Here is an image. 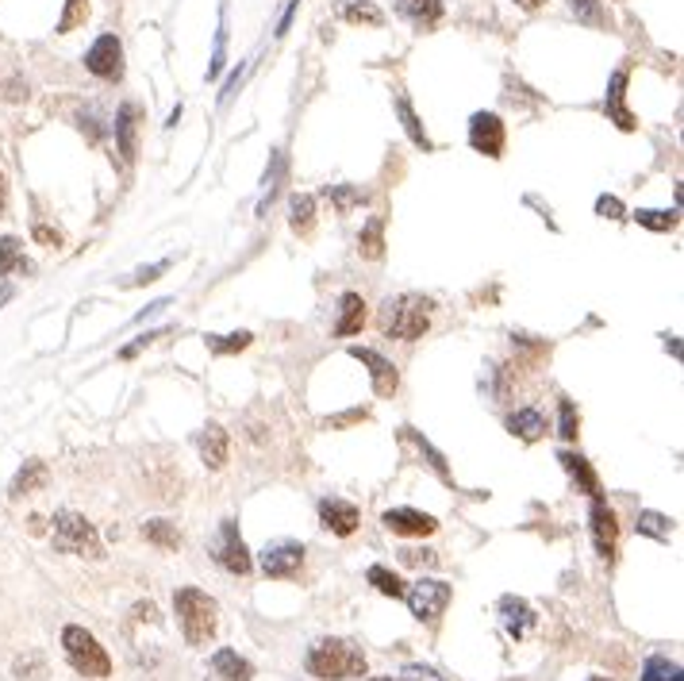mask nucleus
I'll return each mask as SVG.
<instances>
[{"mask_svg": "<svg viewBox=\"0 0 684 681\" xmlns=\"http://www.w3.org/2000/svg\"><path fill=\"white\" fill-rule=\"evenodd\" d=\"M431 297H420V293H404V297H392L385 300L381 308V331L389 339H423V331L431 328Z\"/></svg>", "mask_w": 684, "mask_h": 681, "instance_id": "obj_1", "label": "nucleus"}, {"mask_svg": "<svg viewBox=\"0 0 684 681\" xmlns=\"http://www.w3.org/2000/svg\"><path fill=\"white\" fill-rule=\"evenodd\" d=\"M308 674L323 681H346V677H362L366 674V654L346 639H319L304 658Z\"/></svg>", "mask_w": 684, "mask_h": 681, "instance_id": "obj_2", "label": "nucleus"}, {"mask_svg": "<svg viewBox=\"0 0 684 681\" xmlns=\"http://www.w3.org/2000/svg\"><path fill=\"white\" fill-rule=\"evenodd\" d=\"M173 608H177L181 631H185V639H189L193 646H204L216 635V628H219V605L204 593V589H193V585L177 589Z\"/></svg>", "mask_w": 684, "mask_h": 681, "instance_id": "obj_3", "label": "nucleus"}, {"mask_svg": "<svg viewBox=\"0 0 684 681\" xmlns=\"http://www.w3.org/2000/svg\"><path fill=\"white\" fill-rule=\"evenodd\" d=\"M62 651H66L69 666H74L81 677H108L112 674L108 651L97 643V635L85 631V628H77V623H69V628L62 631Z\"/></svg>", "mask_w": 684, "mask_h": 681, "instance_id": "obj_4", "label": "nucleus"}, {"mask_svg": "<svg viewBox=\"0 0 684 681\" xmlns=\"http://www.w3.org/2000/svg\"><path fill=\"white\" fill-rule=\"evenodd\" d=\"M54 547L62 554H81V558H100L104 554L100 539H97V527H92L85 516L69 512V508L54 516Z\"/></svg>", "mask_w": 684, "mask_h": 681, "instance_id": "obj_5", "label": "nucleus"}, {"mask_svg": "<svg viewBox=\"0 0 684 681\" xmlns=\"http://www.w3.org/2000/svg\"><path fill=\"white\" fill-rule=\"evenodd\" d=\"M450 585L446 582H438V577H420L412 589H404V600H408V608H412V616L415 620H423V623H435L438 616L446 612L450 605Z\"/></svg>", "mask_w": 684, "mask_h": 681, "instance_id": "obj_6", "label": "nucleus"}, {"mask_svg": "<svg viewBox=\"0 0 684 681\" xmlns=\"http://www.w3.org/2000/svg\"><path fill=\"white\" fill-rule=\"evenodd\" d=\"M216 562L224 566L227 574H250V550L247 542H242L235 519H224V527H219V539H216Z\"/></svg>", "mask_w": 684, "mask_h": 681, "instance_id": "obj_7", "label": "nucleus"}, {"mask_svg": "<svg viewBox=\"0 0 684 681\" xmlns=\"http://www.w3.org/2000/svg\"><path fill=\"white\" fill-rule=\"evenodd\" d=\"M85 69L89 74H97L104 81H115L123 74V46L115 35H100L97 43L89 46V54H85Z\"/></svg>", "mask_w": 684, "mask_h": 681, "instance_id": "obj_8", "label": "nucleus"}, {"mask_svg": "<svg viewBox=\"0 0 684 681\" xmlns=\"http://www.w3.org/2000/svg\"><path fill=\"white\" fill-rule=\"evenodd\" d=\"M469 143L473 150H481V154H489V158H500V150H504V123H500V115H492V112H477L469 120Z\"/></svg>", "mask_w": 684, "mask_h": 681, "instance_id": "obj_9", "label": "nucleus"}, {"mask_svg": "<svg viewBox=\"0 0 684 681\" xmlns=\"http://www.w3.org/2000/svg\"><path fill=\"white\" fill-rule=\"evenodd\" d=\"M304 566V547L300 542H273L262 554V570L265 577H293Z\"/></svg>", "mask_w": 684, "mask_h": 681, "instance_id": "obj_10", "label": "nucleus"}, {"mask_svg": "<svg viewBox=\"0 0 684 681\" xmlns=\"http://www.w3.org/2000/svg\"><path fill=\"white\" fill-rule=\"evenodd\" d=\"M350 354L358 358V362H366L369 366V377H373V389H377V397H392L397 392V366L389 362V358H381L377 351H369V346H350Z\"/></svg>", "mask_w": 684, "mask_h": 681, "instance_id": "obj_11", "label": "nucleus"}, {"mask_svg": "<svg viewBox=\"0 0 684 681\" xmlns=\"http://www.w3.org/2000/svg\"><path fill=\"white\" fill-rule=\"evenodd\" d=\"M319 519L327 531H334V535H354L358 524H362L358 508L350 501H339V496H327V501L319 504Z\"/></svg>", "mask_w": 684, "mask_h": 681, "instance_id": "obj_12", "label": "nucleus"}, {"mask_svg": "<svg viewBox=\"0 0 684 681\" xmlns=\"http://www.w3.org/2000/svg\"><path fill=\"white\" fill-rule=\"evenodd\" d=\"M385 527L392 531V535H431L438 524H435V516L420 512V508H389Z\"/></svg>", "mask_w": 684, "mask_h": 681, "instance_id": "obj_13", "label": "nucleus"}, {"mask_svg": "<svg viewBox=\"0 0 684 681\" xmlns=\"http://www.w3.org/2000/svg\"><path fill=\"white\" fill-rule=\"evenodd\" d=\"M588 519H593V539H596V550L604 554V558H611L616 554V539H619V524H616V512L600 501H593V512H588Z\"/></svg>", "mask_w": 684, "mask_h": 681, "instance_id": "obj_14", "label": "nucleus"}, {"mask_svg": "<svg viewBox=\"0 0 684 681\" xmlns=\"http://www.w3.org/2000/svg\"><path fill=\"white\" fill-rule=\"evenodd\" d=\"M196 447H200V458H204V466H212V470H224L227 466V455H231V443H227V432L219 424H208L200 439H196Z\"/></svg>", "mask_w": 684, "mask_h": 681, "instance_id": "obj_15", "label": "nucleus"}, {"mask_svg": "<svg viewBox=\"0 0 684 681\" xmlns=\"http://www.w3.org/2000/svg\"><path fill=\"white\" fill-rule=\"evenodd\" d=\"M500 616H504L507 635H515V639H523V635L535 628V612H531V605H527V600H519V597H504L500 600Z\"/></svg>", "mask_w": 684, "mask_h": 681, "instance_id": "obj_16", "label": "nucleus"}, {"mask_svg": "<svg viewBox=\"0 0 684 681\" xmlns=\"http://www.w3.org/2000/svg\"><path fill=\"white\" fill-rule=\"evenodd\" d=\"M623 89H627V74H619L611 77V85H608V100H604V108L608 115L616 120V127H623V131H634V115L627 112V104H623Z\"/></svg>", "mask_w": 684, "mask_h": 681, "instance_id": "obj_17", "label": "nucleus"}, {"mask_svg": "<svg viewBox=\"0 0 684 681\" xmlns=\"http://www.w3.org/2000/svg\"><path fill=\"white\" fill-rule=\"evenodd\" d=\"M135 104H123L120 115H115V139H120V154L123 162H135L138 154V143H135V131H138V123H135Z\"/></svg>", "mask_w": 684, "mask_h": 681, "instance_id": "obj_18", "label": "nucleus"}, {"mask_svg": "<svg viewBox=\"0 0 684 681\" xmlns=\"http://www.w3.org/2000/svg\"><path fill=\"white\" fill-rule=\"evenodd\" d=\"M339 323H334V335H358L362 331V323H366V305H362V297L358 293H342L339 300Z\"/></svg>", "mask_w": 684, "mask_h": 681, "instance_id": "obj_19", "label": "nucleus"}, {"mask_svg": "<svg viewBox=\"0 0 684 681\" xmlns=\"http://www.w3.org/2000/svg\"><path fill=\"white\" fill-rule=\"evenodd\" d=\"M397 12L404 20H412L415 28H431L443 16V0H397Z\"/></svg>", "mask_w": 684, "mask_h": 681, "instance_id": "obj_20", "label": "nucleus"}, {"mask_svg": "<svg viewBox=\"0 0 684 681\" xmlns=\"http://www.w3.org/2000/svg\"><path fill=\"white\" fill-rule=\"evenodd\" d=\"M558 462H562L565 470H570V478H573V481H581V489H585V493H588V496H593V501H596V496H600V481H596L593 466H588V462H585L581 455H573V450H562V455H558Z\"/></svg>", "mask_w": 684, "mask_h": 681, "instance_id": "obj_21", "label": "nucleus"}, {"mask_svg": "<svg viewBox=\"0 0 684 681\" xmlns=\"http://www.w3.org/2000/svg\"><path fill=\"white\" fill-rule=\"evenodd\" d=\"M46 485V462H39V458H31V462H23V470L16 473V481H12V496H28V493H35V489H43Z\"/></svg>", "mask_w": 684, "mask_h": 681, "instance_id": "obj_22", "label": "nucleus"}, {"mask_svg": "<svg viewBox=\"0 0 684 681\" xmlns=\"http://www.w3.org/2000/svg\"><path fill=\"white\" fill-rule=\"evenodd\" d=\"M212 669L224 681H250V674H254V666L247 662V658H239L235 651H216Z\"/></svg>", "mask_w": 684, "mask_h": 681, "instance_id": "obj_23", "label": "nucleus"}, {"mask_svg": "<svg viewBox=\"0 0 684 681\" xmlns=\"http://www.w3.org/2000/svg\"><path fill=\"white\" fill-rule=\"evenodd\" d=\"M507 427H512V435L527 439V443H535V439L546 432V420H542V412H539V408H519L512 420H507Z\"/></svg>", "mask_w": 684, "mask_h": 681, "instance_id": "obj_24", "label": "nucleus"}, {"mask_svg": "<svg viewBox=\"0 0 684 681\" xmlns=\"http://www.w3.org/2000/svg\"><path fill=\"white\" fill-rule=\"evenodd\" d=\"M288 212H293V231L296 235H308L311 224H316V196H308V193H296L293 196V204H288Z\"/></svg>", "mask_w": 684, "mask_h": 681, "instance_id": "obj_25", "label": "nucleus"}, {"mask_svg": "<svg viewBox=\"0 0 684 681\" xmlns=\"http://www.w3.org/2000/svg\"><path fill=\"white\" fill-rule=\"evenodd\" d=\"M31 270V262L23 258V250H20V239H0V273H28Z\"/></svg>", "mask_w": 684, "mask_h": 681, "instance_id": "obj_26", "label": "nucleus"}, {"mask_svg": "<svg viewBox=\"0 0 684 681\" xmlns=\"http://www.w3.org/2000/svg\"><path fill=\"white\" fill-rule=\"evenodd\" d=\"M642 681H680V666L669 662L665 654H654V658H646V666H642Z\"/></svg>", "mask_w": 684, "mask_h": 681, "instance_id": "obj_27", "label": "nucleus"}, {"mask_svg": "<svg viewBox=\"0 0 684 681\" xmlns=\"http://www.w3.org/2000/svg\"><path fill=\"white\" fill-rule=\"evenodd\" d=\"M397 112H400V120H404V131H408V139H412V143H415V146H423V150H427V146H431V139H427V131H423V123H420V120H415V112H412V104H408V100H404V97L397 100Z\"/></svg>", "mask_w": 684, "mask_h": 681, "instance_id": "obj_28", "label": "nucleus"}, {"mask_svg": "<svg viewBox=\"0 0 684 681\" xmlns=\"http://www.w3.org/2000/svg\"><path fill=\"white\" fill-rule=\"evenodd\" d=\"M369 585H377V593L385 597H404V582L385 566H369Z\"/></svg>", "mask_w": 684, "mask_h": 681, "instance_id": "obj_29", "label": "nucleus"}, {"mask_svg": "<svg viewBox=\"0 0 684 681\" xmlns=\"http://www.w3.org/2000/svg\"><path fill=\"white\" fill-rule=\"evenodd\" d=\"M358 250L366 254V258H381L385 254V239H381V219H369L362 239H358Z\"/></svg>", "mask_w": 684, "mask_h": 681, "instance_id": "obj_30", "label": "nucleus"}, {"mask_svg": "<svg viewBox=\"0 0 684 681\" xmlns=\"http://www.w3.org/2000/svg\"><path fill=\"white\" fill-rule=\"evenodd\" d=\"M208 346L216 354H235V351H247L250 346V331H235V335H208Z\"/></svg>", "mask_w": 684, "mask_h": 681, "instance_id": "obj_31", "label": "nucleus"}, {"mask_svg": "<svg viewBox=\"0 0 684 681\" xmlns=\"http://www.w3.org/2000/svg\"><path fill=\"white\" fill-rule=\"evenodd\" d=\"M404 439H412V443H415V447H420V450H423V455H427V466H431V470L438 473V478H446V481H450V470H446V462H443V455H438V450H435L431 443H427V439H423V435H415V432H412V427H404Z\"/></svg>", "mask_w": 684, "mask_h": 681, "instance_id": "obj_32", "label": "nucleus"}, {"mask_svg": "<svg viewBox=\"0 0 684 681\" xmlns=\"http://www.w3.org/2000/svg\"><path fill=\"white\" fill-rule=\"evenodd\" d=\"M143 535H146L150 542H158V547H169V550L181 542V535L166 524V519H150V524H143Z\"/></svg>", "mask_w": 684, "mask_h": 681, "instance_id": "obj_33", "label": "nucleus"}, {"mask_svg": "<svg viewBox=\"0 0 684 681\" xmlns=\"http://www.w3.org/2000/svg\"><path fill=\"white\" fill-rule=\"evenodd\" d=\"M634 219H639L642 227H650V231H673L677 227V212H654V208H639Z\"/></svg>", "mask_w": 684, "mask_h": 681, "instance_id": "obj_34", "label": "nucleus"}, {"mask_svg": "<svg viewBox=\"0 0 684 681\" xmlns=\"http://www.w3.org/2000/svg\"><path fill=\"white\" fill-rule=\"evenodd\" d=\"M89 16V0H66V12H62V20H58V31H74L77 23H85Z\"/></svg>", "mask_w": 684, "mask_h": 681, "instance_id": "obj_35", "label": "nucleus"}, {"mask_svg": "<svg viewBox=\"0 0 684 681\" xmlns=\"http://www.w3.org/2000/svg\"><path fill=\"white\" fill-rule=\"evenodd\" d=\"M342 20H350V23H369V28H381V20H385V16H381L373 4H366V0H362V4H346V8H342Z\"/></svg>", "mask_w": 684, "mask_h": 681, "instance_id": "obj_36", "label": "nucleus"}, {"mask_svg": "<svg viewBox=\"0 0 684 681\" xmlns=\"http://www.w3.org/2000/svg\"><path fill=\"white\" fill-rule=\"evenodd\" d=\"M570 8H573V16L588 23V28H600L604 23V12H600V0H570Z\"/></svg>", "mask_w": 684, "mask_h": 681, "instance_id": "obj_37", "label": "nucleus"}, {"mask_svg": "<svg viewBox=\"0 0 684 681\" xmlns=\"http://www.w3.org/2000/svg\"><path fill=\"white\" fill-rule=\"evenodd\" d=\"M639 531L654 539H669V519L662 512H639Z\"/></svg>", "mask_w": 684, "mask_h": 681, "instance_id": "obj_38", "label": "nucleus"}, {"mask_svg": "<svg viewBox=\"0 0 684 681\" xmlns=\"http://www.w3.org/2000/svg\"><path fill=\"white\" fill-rule=\"evenodd\" d=\"M577 408H573V400H562L558 404V435L562 439H577Z\"/></svg>", "mask_w": 684, "mask_h": 681, "instance_id": "obj_39", "label": "nucleus"}, {"mask_svg": "<svg viewBox=\"0 0 684 681\" xmlns=\"http://www.w3.org/2000/svg\"><path fill=\"white\" fill-rule=\"evenodd\" d=\"M596 212L608 216V219H623V201L619 196H600L596 201Z\"/></svg>", "mask_w": 684, "mask_h": 681, "instance_id": "obj_40", "label": "nucleus"}, {"mask_svg": "<svg viewBox=\"0 0 684 681\" xmlns=\"http://www.w3.org/2000/svg\"><path fill=\"white\" fill-rule=\"evenodd\" d=\"M331 196H334V204H339L342 212H346V208H350L354 201H358V204L366 201V196H362V193H354V189H331Z\"/></svg>", "mask_w": 684, "mask_h": 681, "instance_id": "obj_41", "label": "nucleus"}, {"mask_svg": "<svg viewBox=\"0 0 684 681\" xmlns=\"http://www.w3.org/2000/svg\"><path fill=\"white\" fill-rule=\"evenodd\" d=\"M166 265H169V262H158V265H150V270H138V273H135V277H131V281H127V285H143V281H154L158 273H166Z\"/></svg>", "mask_w": 684, "mask_h": 681, "instance_id": "obj_42", "label": "nucleus"}, {"mask_svg": "<svg viewBox=\"0 0 684 681\" xmlns=\"http://www.w3.org/2000/svg\"><path fill=\"white\" fill-rule=\"evenodd\" d=\"M35 239L46 242V247H58V242H62V235H58L54 227H46V224H35Z\"/></svg>", "mask_w": 684, "mask_h": 681, "instance_id": "obj_43", "label": "nucleus"}, {"mask_svg": "<svg viewBox=\"0 0 684 681\" xmlns=\"http://www.w3.org/2000/svg\"><path fill=\"white\" fill-rule=\"evenodd\" d=\"M400 558H404V562H412V566H420V562L431 566V562H438V558H435V550H404Z\"/></svg>", "mask_w": 684, "mask_h": 681, "instance_id": "obj_44", "label": "nucleus"}, {"mask_svg": "<svg viewBox=\"0 0 684 681\" xmlns=\"http://www.w3.org/2000/svg\"><path fill=\"white\" fill-rule=\"evenodd\" d=\"M515 4H519V8H527V12H535V8L546 4V0H515Z\"/></svg>", "mask_w": 684, "mask_h": 681, "instance_id": "obj_45", "label": "nucleus"}, {"mask_svg": "<svg viewBox=\"0 0 684 681\" xmlns=\"http://www.w3.org/2000/svg\"><path fill=\"white\" fill-rule=\"evenodd\" d=\"M8 204V185H4V173H0V208Z\"/></svg>", "mask_w": 684, "mask_h": 681, "instance_id": "obj_46", "label": "nucleus"}, {"mask_svg": "<svg viewBox=\"0 0 684 681\" xmlns=\"http://www.w3.org/2000/svg\"><path fill=\"white\" fill-rule=\"evenodd\" d=\"M377 681H400V677H377Z\"/></svg>", "mask_w": 684, "mask_h": 681, "instance_id": "obj_47", "label": "nucleus"}, {"mask_svg": "<svg viewBox=\"0 0 684 681\" xmlns=\"http://www.w3.org/2000/svg\"><path fill=\"white\" fill-rule=\"evenodd\" d=\"M593 681H608V677H593Z\"/></svg>", "mask_w": 684, "mask_h": 681, "instance_id": "obj_48", "label": "nucleus"}]
</instances>
